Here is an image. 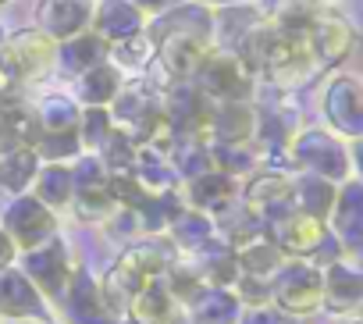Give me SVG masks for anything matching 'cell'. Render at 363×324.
<instances>
[{
  "label": "cell",
  "mask_w": 363,
  "mask_h": 324,
  "mask_svg": "<svg viewBox=\"0 0 363 324\" xmlns=\"http://www.w3.org/2000/svg\"><path fill=\"white\" fill-rule=\"evenodd\" d=\"M93 0H40L36 4V29L50 43H65L79 33H89Z\"/></svg>",
  "instance_id": "cell-11"
},
{
  "label": "cell",
  "mask_w": 363,
  "mask_h": 324,
  "mask_svg": "<svg viewBox=\"0 0 363 324\" xmlns=\"http://www.w3.org/2000/svg\"><path fill=\"white\" fill-rule=\"evenodd\" d=\"M36 292H47V296H65L68 289V278H72V264H68V253H65V242L54 235L50 242L36 246L26 253V271H22Z\"/></svg>",
  "instance_id": "cell-12"
},
{
  "label": "cell",
  "mask_w": 363,
  "mask_h": 324,
  "mask_svg": "<svg viewBox=\"0 0 363 324\" xmlns=\"http://www.w3.org/2000/svg\"><path fill=\"white\" fill-rule=\"evenodd\" d=\"M128 179L139 189H146V193H167V189L178 186V175L171 168L167 153H160L153 146H143V143L135 146V160H132V168H128Z\"/></svg>",
  "instance_id": "cell-20"
},
{
  "label": "cell",
  "mask_w": 363,
  "mask_h": 324,
  "mask_svg": "<svg viewBox=\"0 0 363 324\" xmlns=\"http://www.w3.org/2000/svg\"><path fill=\"white\" fill-rule=\"evenodd\" d=\"M125 310H128L132 324H167V320L174 317V299H171V292L164 289V281L153 278V281H146V285L128 299Z\"/></svg>",
  "instance_id": "cell-27"
},
{
  "label": "cell",
  "mask_w": 363,
  "mask_h": 324,
  "mask_svg": "<svg viewBox=\"0 0 363 324\" xmlns=\"http://www.w3.org/2000/svg\"><path fill=\"white\" fill-rule=\"evenodd\" d=\"M15 253H18V250H15V242L8 239V232H4V228H0V271H8V267H11Z\"/></svg>",
  "instance_id": "cell-45"
},
{
  "label": "cell",
  "mask_w": 363,
  "mask_h": 324,
  "mask_svg": "<svg viewBox=\"0 0 363 324\" xmlns=\"http://www.w3.org/2000/svg\"><path fill=\"white\" fill-rule=\"evenodd\" d=\"M11 146H15V143L8 139V132H4V125H0V153H4V150H11Z\"/></svg>",
  "instance_id": "cell-48"
},
{
  "label": "cell",
  "mask_w": 363,
  "mask_h": 324,
  "mask_svg": "<svg viewBox=\"0 0 363 324\" xmlns=\"http://www.w3.org/2000/svg\"><path fill=\"white\" fill-rule=\"evenodd\" d=\"M167 160H171L174 175L186 179V182H189V179H200V175H207V172H214L207 139H174Z\"/></svg>",
  "instance_id": "cell-34"
},
{
  "label": "cell",
  "mask_w": 363,
  "mask_h": 324,
  "mask_svg": "<svg viewBox=\"0 0 363 324\" xmlns=\"http://www.w3.org/2000/svg\"><path fill=\"white\" fill-rule=\"evenodd\" d=\"M61 299L68 303V313H72L75 324H114L111 310H107L104 299H100V285H96L86 271H72L68 289H65Z\"/></svg>",
  "instance_id": "cell-18"
},
{
  "label": "cell",
  "mask_w": 363,
  "mask_h": 324,
  "mask_svg": "<svg viewBox=\"0 0 363 324\" xmlns=\"http://www.w3.org/2000/svg\"><path fill=\"white\" fill-rule=\"evenodd\" d=\"M207 4H218V8H242L246 0H207Z\"/></svg>",
  "instance_id": "cell-47"
},
{
  "label": "cell",
  "mask_w": 363,
  "mask_h": 324,
  "mask_svg": "<svg viewBox=\"0 0 363 324\" xmlns=\"http://www.w3.org/2000/svg\"><path fill=\"white\" fill-rule=\"evenodd\" d=\"M260 111L253 104H214V118L207 125V143L218 146H242L253 143Z\"/></svg>",
  "instance_id": "cell-16"
},
{
  "label": "cell",
  "mask_w": 363,
  "mask_h": 324,
  "mask_svg": "<svg viewBox=\"0 0 363 324\" xmlns=\"http://www.w3.org/2000/svg\"><path fill=\"white\" fill-rule=\"evenodd\" d=\"M0 125H4L8 139L15 146H33L40 139V121H36V107L26 104L22 96H8L0 104Z\"/></svg>",
  "instance_id": "cell-32"
},
{
  "label": "cell",
  "mask_w": 363,
  "mask_h": 324,
  "mask_svg": "<svg viewBox=\"0 0 363 324\" xmlns=\"http://www.w3.org/2000/svg\"><path fill=\"white\" fill-rule=\"evenodd\" d=\"M335 196H338V186L328 182V179H317V175H296L292 179V207L317 218V221H328Z\"/></svg>",
  "instance_id": "cell-25"
},
{
  "label": "cell",
  "mask_w": 363,
  "mask_h": 324,
  "mask_svg": "<svg viewBox=\"0 0 363 324\" xmlns=\"http://www.w3.org/2000/svg\"><path fill=\"white\" fill-rule=\"evenodd\" d=\"M235 196H239V182L235 179H228L221 172H207V175L186 182V196L182 200H186V207H193L200 214H214Z\"/></svg>",
  "instance_id": "cell-21"
},
{
  "label": "cell",
  "mask_w": 363,
  "mask_h": 324,
  "mask_svg": "<svg viewBox=\"0 0 363 324\" xmlns=\"http://www.w3.org/2000/svg\"><path fill=\"white\" fill-rule=\"evenodd\" d=\"M303 40H306V50H310V57H313L317 68H335V65H342V61L349 57L356 33H352V26H349L338 11L324 8V11L313 18V26L306 29Z\"/></svg>",
  "instance_id": "cell-10"
},
{
  "label": "cell",
  "mask_w": 363,
  "mask_h": 324,
  "mask_svg": "<svg viewBox=\"0 0 363 324\" xmlns=\"http://www.w3.org/2000/svg\"><path fill=\"white\" fill-rule=\"evenodd\" d=\"M8 96H18V86L8 79V72H4V68H0V104H4Z\"/></svg>",
  "instance_id": "cell-46"
},
{
  "label": "cell",
  "mask_w": 363,
  "mask_h": 324,
  "mask_svg": "<svg viewBox=\"0 0 363 324\" xmlns=\"http://www.w3.org/2000/svg\"><path fill=\"white\" fill-rule=\"evenodd\" d=\"M189 324H239V299L228 289H200L189 299Z\"/></svg>",
  "instance_id": "cell-28"
},
{
  "label": "cell",
  "mask_w": 363,
  "mask_h": 324,
  "mask_svg": "<svg viewBox=\"0 0 363 324\" xmlns=\"http://www.w3.org/2000/svg\"><path fill=\"white\" fill-rule=\"evenodd\" d=\"M289 160L299 175H317V179H328L335 186L352 179V164H349V153H345L342 139L331 132H320V128H299L292 146H289Z\"/></svg>",
  "instance_id": "cell-1"
},
{
  "label": "cell",
  "mask_w": 363,
  "mask_h": 324,
  "mask_svg": "<svg viewBox=\"0 0 363 324\" xmlns=\"http://www.w3.org/2000/svg\"><path fill=\"white\" fill-rule=\"evenodd\" d=\"M79 104L72 96H43L40 107H36V121H40V132H75L79 128Z\"/></svg>",
  "instance_id": "cell-38"
},
{
  "label": "cell",
  "mask_w": 363,
  "mask_h": 324,
  "mask_svg": "<svg viewBox=\"0 0 363 324\" xmlns=\"http://www.w3.org/2000/svg\"><path fill=\"white\" fill-rule=\"evenodd\" d=\"M235 264H239V274H250V278L271 281V278L289 264V257H285L267 235H260V239H253L250 246L235 250Z\"/></svg>",
  "instance_id": "cell-29"
},
{
  "label": "cell",
  "mask_w": 363,
  "mask_h": 324,
  "mask_svg": "<svg viewBox=\"0 0 363 324\" xmlns=\"http://www.w3.org/2000/svg\"><path fill=\"white\" fill-rule=\"evenodd\" d=\"M167 324H189V317H178V313H174V317H171Z\"/></svg>",
  "instance_id": "cell-49"
},
{
  "label": "cell",
  "mask_w": 363,
  "mask_h": 324,
  "mask_svg": "<svg viewBox=\"0 0 363 324\" xmlns=\"http://www.w3.org/2000/svg\"><path fill=\"white\" fill-rule=\"evenodd\" d=\"M54 50H57V43H50L40 29H22V33L8 36L4 50H0V68L22 89L54 72Z\"/></svg>",
  "instance_id": "cell-5"
},
{
  "label": "cell",
  "mask_w": 363,
  "mask_h": 324,
  "mask_svg": "<svg viewBox=\"0 0 363 324\" xmlns=\"http://www.w3.org/2000/svg\"><path fill=\"white\" fill-rule=\"evenodd\" d=\"M135 139L121 128H111V135L100 143L96 150V160H100V168L107 172V179H125L128 168H132V160H135Z\"/></svg>",
  "instance_id": "cell-37"
},
{
  "label": "cell",
  "mask_w": 363,
  "mask_h": 324,
  "mask_svg": "<svg viewBox=\"0 0 363 324\" xmlns=\"http://www.w3.org/2000/svg\"><path fill=\"white\" fill-rule=\"evenodd\" d=\"M324 114L338 135L359 139L363 132V96H359V79L356 75H338L324 89Z\"/></svg>",
  "instance_id": "cell-14"
},
{
  "label": "cell",
  "mask_w": 363,
  "mask_h": 324,
  "mask_svg": "<svg viewBox=\"0 0 363 324\" xmlns=\"http://www.w3.org/2000/svg\"><path fill=\"white\" fill-rule=\"evenodd\" d=\"M33 200H40L50 214L72 203V172L65 164H43L33 179Z\"/></svg>",
  "instance_id": "cell-35"
},
{
  "label": "cell",
  "mask_w": 363,
  "mask_h": 324,
  "mask_svg": "<svg viewBox=\"0 0 363 324\" xmlns=\"http://www.w3.org/2000/svg\"><path fill=\"white\" fill-rule=\"evenodd\" d=\"M0 313L8 317H43V299L22 271H0Z\"/></svg>",
  "instance_id": "cell-22"
},
{
  "label": "cell",
  "mask_w": 363,
  "mask_h": 324,
  "mask_svg": "<svg viewBox=\"0 0 363 324\" xmlns=\"http://www.w3.org/2000/svg\"><path fill=\"white\" fill-rule=\"evenodd\" d=\"M171 264H174V253H171V246H164V242H139V246H128V250L121 253V260H118V267L128 271L132 278H139L143 285L153 281V278H160Z\"/></svg>",
  "instance_id": "cell-26"
},
{
  "label": "cell",
  "mask_w": 363,
  "mask_h": 324,
  "mask_svg": "<svg viewBox=\"0 0 363 324\" xmlns=\"http://www.w3.org/2000/svg\"><path fill=\"white\" fill-rule=\"evenodd\" d=\"M167 235L174 242V250H186V253H196L200 246H207L214 239V225H211V214H200L193 207H186L171 225H167Z\"/></svg>",
  "instance_id": "cell-33"
},
{
  "label": "cell",
  "mask_w": 363,
  "mask_h": 324,
  "mask_svg": "<svg viewBox=\"0 0 363 324\" xmlns=\"http://www.w3.org/2000/svg\"><path fill=\"white\" fill-rule=\"evenodd\" d=\"M324 11L320 0H271V11L264 15L278 33L289 36H306V29L313 26V18Z\"/></svg>",
  "instance_id": "cell-31"
},
{
  "label": "cell",
  "mask_w": 363,
  "mask_h": 324,
  "mask_svg": "<svg viewBox=\"0 0 363 324\" xmlns=\"http://www.w3.org/2000/svg\"><path fill=\"white\" fill-rule=\"evenodd\" d=\"M121 86H125V79H121L118 65L104 61V65H96V68H89L75 79V96L86 107H111V100L118 96Z\"/></svg>",
  "instance_id": "cell-24"
},
{
  "label": "cell",
  "mask_w": 363,
  "mask_h": 324,
  "mask_svg": "<svg viewBox=\"0 0 363 324\" xmlns=\"http://www.w3.org/2000/svg\"><path fill=\"white\" fill-rule=\"evenodd\" d=\"M111 114H107V107H86L82 114H79V128H75V135H79V146H89V150H100V143L111 135Z\"/></svg>",
  "instance_id": "cell-40"
},
{
  "label": "cell",
  "mask_w": 363,
  "mask_h": 324,
  "mask_svg": "<svg viewBox=\"0 0 363 324\" xmlns=\"http://www.w3.org/2000/svg\"><path fill=\"white\" fill-rule=\"evenodd\" d=\"M239 296L235 299H250L253 306H267V299H271V289H267V281H260V278H250V274H239Z\"/></svg>",
  "instance_id": "cell-42"
},
{
  "label": "cell",
  "mask_w": 363,
  "mask_h": 324,
  "mask_svg": "<svg viewBox=\"0 0 363 324\" xmlns=\"http://www.w3.org/2000/svg\"><path fill=\"white\" fill-rule=\"evenodd\" d=\"M107 57H111V47H107L100 36H93V33H79V36L57 43V50H54V65H57L65 75H72V79H79L82 72L104 65Z\"/></svg>",
  "instance_id": "cell-19"
},
{
  "label": "cell",
  "mask_w": 363,
  "mask_h": 324,
  "mask_svg": "<svg viewBox=\"0 0 363 324\" xmlns=\"http://www.w3.org/2000/svg\"><path fill=\"white\" fill-rule=\"evenodd\" d=\"M33 150H36L40 160H47V164H65V160H72V157L82 153L75 132H40V139L33 143Z\"/></svg>",
  "instance_id": "cell-39"
},
{
  "label": "cell",
  "mask_w": 363,
  "mask_h": 324,
  "mask_svg": "<svg viewBox=\"0 0 363 324\" xmlns=\"http://www.w3.org/2000/svg\"><path fill=\"white\" fill-rule=\"evenodd\" d=\"M271 299L281 313L299 317V313H313L324 299V271L313 267L310 260H289L271 281Z\"/></svg>",
  "instance_id": "cell-3"
},
{
  "label": "cell",
  "mask_w": 363,
  "mask_h": 324,
  "mask_svg": "<svg viewBox=\"0 0 363 324\" xmlns=\"http://www.w3.org/2000/svg\"><path fill=\"white\" fill-rule=\"evenodd\" d=\"M264 235L285 257H313L317 246L328 239V225L310 218V214H303V211H296V207H289L285 214H278V218H271L264 225Z\"/></svg>",
  "instance_id": "cell-8"
},
{
  "label": "cell",
  "mask_w": 363,
  "mask_h": 324,
  "mask_svg": "<svg viewBox=\"0 0 363 324\" xmlns=\"http://www.w3.org/2000/svg\"><path fill=\"white\" fill-rule=\"evenodd\" d=\"M320 303H328L335 313H352L359 306V267L335 260L324 271V299Z\"/></svg>",
  "instance_id": "cell-23"
},
{
  "label": "cell",
  "mask_w": 363,
  "mask_h": 324,
  "mask_svg": "<svg viewBox=\"0 0 363 324\" xmlns=\"http://www.w3.org/2000/svg\"><path fill=\"white\" fill-rule=\"evenodd\" d=\"M189 267L200 274L203 289H232L239 281V264H235V250L225 246L221 239H211L207 246H200L189 260Z\"/></svg>",
  "instance_id": "cell-17"
},
{
  "label": "cell",
  "mask_w": 363,
  "mask_h": 324,
  "mask_svg": "<svg viewBox=\"0 0 363 324\" xmlns=\"http://www.w3.org/2000/svg\"><path fill=\"white\" fill-rule=\"evenodd\" d=\"M189 82L211 104H253V89H257V79L242 68V61L228 47H221V50L214 47Z\"/></svg>",
  "instance_id": "cell-2"
},
{
  "label": "cell",
  "mask_w": 363,
  "mask_h": 324,
  "mask_svg": "<svg viewBox=\"0 0 363 324\" xmlns=\"http://www.w3.org/2000/svg\"><path fill=\"white\" fill-rule=\"evenodd\" d=\"M89 33L100 36L107 47L125 43L143 33V11L132 0H93V22Z\"/></svg>",
  "instance_id": "cell-15"
},
{
  "label": "cell",
  "mask_w": 363,
  "mask_h": 324,
  "mask_svg": "<svg viewBox=\"0 0 363 324\" xmlns=\"http://www.w3.org/2000/svg\"><path fill=\"white\" fill-rule=\"evenodd\" d=\"M132 4L146 15H164V11H174V8H182V4H196V0H132Z\"/></svg>",
  "instance_id": "cell-44"
},
{
  "label": "cell",
  "mask_w": 363,
  "mask_h": 324,
  "mask_svg": "<svg viewBox=\"0 0 363 324\" xmlns=\"http://www.w3.org/2000/svg\"><path fill=\"white\" fill-rule=\"evenodd\" d=\"M292 172H274V168H260L246 186H239V200L250 214H257L264 225L278 214H285L292 207Z\"/></svg>",
  "instance_id": "cell-9"
},
{
  "label": "cell",
  "mask_w": 363,
  "mask_h": 324,
  "mask_svg": "<svg viewBox=\"0 0 363 324\" xmlns=\"http://www.w3.org/2000/svg\"><path fill=\"white\" fill-rule=\"evenodd\" d=\"M36 172H40V157H36L33 146H11V150L0 153V186L8 193L22 196L33 186Z\"/></svg>",
  "instance_id": "cell-30"
},
{
  "label": "cell",
  "mask_w": 363,
  "mask_h": 324,
  "mask_svg": "<svg viewBox=\"0 0 363 324\" xmlns=\"http://www.w3.org/2000/svg\"><path fill=\"white\" fill-rule=\"evenodd\" d=\"M4 43H8V29L0 26V50H4Z\"/></svg>",
  "instance_id": "cell-50"
},
{
  "label": "cell",
  "mask_w": 363,
  "mask_h": 324,
  "mask_svg": "<svg viewBox=\"0 0 363 324\" xmlns=\"http://www.w3.org/2000/svg\"><path fill=\"white\" fill-rule=\"evenodd\" d=\"M160 111H164V125L171 139H207L214 104L193 82H171L160 93Z\"/></svg>",
  "instance_id": "cell-4"
},
{
  "label": "cell",
  "mask_w": 363,
  "mask_h": 324,
  "mask_svg": "<svg viewBox=\"0 0 363 324\" xmlns=\"http://www.w3.org/2000/svg\"><path fill=\"white\" fill-rule=\"evenodd\" d=\"M211 146V160H214V172H221V175H228V179H253L257 172H260V157H257V150L250 146V143H242V146H218V143H207Z\"/></svg>",
  "instance_id": "cell-36"
},
{
  "label": "cell",
  "mask_w": 363,
  "mask_h": 324,
  "mask_svg": "<svg viewBox=\"0 0 363 324\" xmlns=\"http://www.w3.org/2000/svg\"><path fill=\"white\" fill-rule=\"evenodd\" d=\"M0 228L8 232V239L15 242V250H26L29 253V250H36V246H43V242L54 239L57 221H54V214L40 200H33L29 193H22L4 211V225H0Z\"/></svg>",
  "instance_id": "cell-7"
},
{
  "label": "cell",
  "mask_w": 363,
  "mask_h": 324,
  "mask_svg": "<svg viewBox=\"0 0 363 324\" xmlns=\"http://www.w3.org/2000/svg\"><path fill=\"white\" fill-rule=\"evenodd\" d=\"M0 4H8V0H0Z\"/></svg>",
  "instance_id": "cell-51"
},
{
  "label": "cell",
  "mask_w": 363,
  "mask_h": 324,
  "mask_svg": "<svg viewBox=\"0 0 363 324\" xmlns=\"http://www.w3.org/2000/svg\"><path fill=\"white\" fill-rule=\"evenodd\" d=\"M242 324H292V317L281 313L278 306H253V310L242 317Z\"/></svg>",
  "instance_id": "cell-43"
},
{
  "label": "cell",
  "mask_w": 363,
  "mask_h": 324,
  "mask_svg": "<svg viewBox=\"0 0 363 324\" xmlns=\"http://www.w3.org/2000/svg\"><path fill=\"white\" fill-rule=\"evenodd\" d=\"M331 221V239L342 246V253H349V260L359 257V232H363V203H359V179H345L338 186V196H335V207L328 214Z\"/></svg>",
  "instance_id": "cell-13"
},
{
  "label": "cell",
  "mask_w": 363,
  "mask_h": 324,
  "mask_svg": "<svg viewBox=\"0 0 363 324\" xmlns=\"http://www.w3.org/2000/svg\"><path fill=\"white\" fill-rule=\"evenodd\" d=\"M153 54H157V47H153V40H150L146 29H143L139 36H132V40H125V43H114L107 61H121L125 68H150Z\"/></svg>",
  "instance_id": "cell-41"
},
{
  "label": "cell",
  "mask_w": 363,
  "mask_h": 324,
  "mask_svg": "<svg viewBox=\"0 0 363 324\" xmlns=\"http://www.w3.org/2000/svg\"><path fill=\"white\" fill-rule=\"evenodd\" d=\"M72 172V200H75V214L82 221H111L114 218V200H111V179L100 168L96 153L79 157Z\"/></svg>",
  "instance_id": "cell-6"
}]
</instances>
